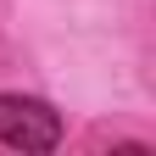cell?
<instances>
[{
  "mask_svg": "<svg viewBox=\"0 0 156 156\" xmlns=\"http://www.w3.org/2000/svg\"><path fill=\"white\" fill-rule=\"evenodd\" d=\"M0 140L17 151H56L62 145V117L45 101L28 95H0Z\"/></svg>",
  "mask_w": 156,
  "mask_h": 156,
  "instance_id": "cell-1",
  "label": "cell"
}]
</instances>
